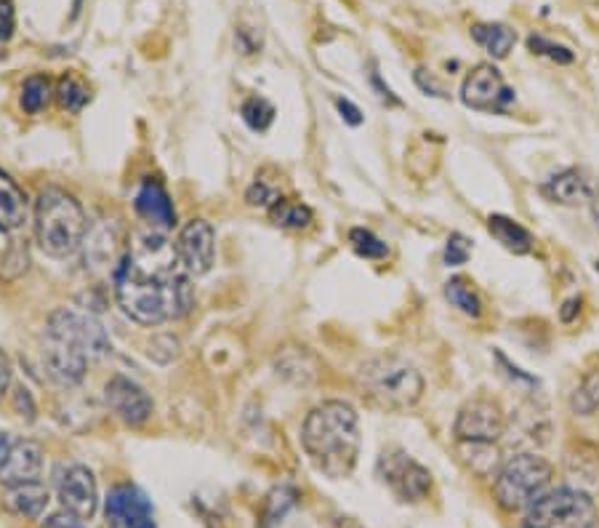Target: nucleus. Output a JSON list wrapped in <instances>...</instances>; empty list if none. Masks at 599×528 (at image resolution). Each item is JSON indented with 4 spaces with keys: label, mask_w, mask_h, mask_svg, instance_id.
I'll list each match as a JSON object with an SVG mask.
<instances>
[{
    "label": "nucleus",
    "mask_w": 599,
    "mask_h": 528,
    "mask_svg": "<svg viewBox=\"0 0 599 528\" xmlns=\"http://www.w3.org/2000/svg\"><path fill=\"white\" fill-rule=\"evenodd\" d=\"M115 297L123 313L139 326L184 318L195 307L190 275L176 260L171 240L161 232L133 235L115 269Z\"/></svg>",
    "instance_id": "nucleus-1"
},
{
    "label": "nucleus",
    "mask_w": 599,
    "mask_h": 528,
    "mask_svg": "<svg viewBox=\"0 0 599 528\" xmlns=\"http://www.w3.org/2000/svg\"><path fill=\"white\" fill-rule=\"evenodd\" d=\"M110 348L102 323L80 310L62 307L51 313L43 331V363L49 377L62 387L80 385L88 366L102 361Z\"/></svg>",
    "instance_id": "nucleus-2"
},
{
    "label": "nucleus",
    "mask_w": 599,
    "mask_h": 528,
    "mask_svg": "<svg viewBox=\"0 0 599 528\" xmlns=\"http://www.w3.org/2000/svg\"><path fill=\"white\" fill-rule=\"evenodd\" d=\"M302 445L309 460L328 478H349L360 456V419L344 401H326L309 411L302 430Z\"/></svg>",
    "instance_id": "nucleus-3"
},
{
    "label": "nucleus",
    "mask_w": 599,
    "mask_h": 528,
    "mask_svg": "<svg viewBox=\"0 0 599 528\" xmlns=\"http://www.w3.org/2000/svg\"><path fill=\"white\" fill-rule=\"evenodd\" d=\"M355 387L368 406L403 414L424 395V377L403 357L379 355L357 368Z\"/></svg>",
    "instance_id": "nucleus-4"
},
{
    "label": "nucleus",
    "mask_w": 599,
    "mask_h": 528,
    "mask_svg": "<svg viewBox=\"0 0 599 528\" xmlns=\"http://www.w3.org/2000/svg\"><path fill=\"white\" fill-rule=\"evenodd\" d=\"M88 235V222L84 205L75 196L46 187L35 201V238L51 260H67L84 246Z\"/></svg>",
    "instance_id": "nucleus-5"
},
{
    "label": "nucleus",
    "mask_w": 599,
    "mask_h": 528,
    "mask_svg": "<svg viewBox=\"0 0 599 528\" xmlns=\"http://www.w3.org/2000/svg\"><path fill=\"white\" fill-rule=\"evenodd\" d=\"M555 467L536 454H517L507 462L496 475L493 494H496L498 507L507 513H520L527 510L538 496L544 494L546 486L551 483Z\"/></svg>",
    "instance_id": "nucleus-6"
},
{
    "label": "nucleus",
    "mask_w": 599,
    "mask_h": 528,
    "mask_svg": "<svg viewBox=\"0 0 599 528\" xmlns=\"http://www.w3.org/2000/svg\"><path fill=\"white\" fill-rule=\"evenodd\" d=\"M597 504L581 489H557L527 507L522 528H595Z\"/></svg>",
    "instance_id": "nucleus-7"
},
{
    "label": "nucleus",
    "mask_w": 599,
    "mask_h": 528,
    "mask_svg": "<svg viewBox=\"0 0 599 528\" xmlns=\"http://www.w3.org/2000/svg\"><path fill=\"white\" fill-rule=\"evenodd\" d=\"M514 88L504 80L501 70L493 67V64H477V67L463 78L461 102L467 104L469 110L490 115H507L509 108L514 104Z\"/></svg>",
    "instance_id": "nucleus-8"
},
{
    "label": "nucleus",
    "mask_w": 599,
    "mask_h": 528,
    "mask_svg": "<svg viewBox=\"0 0 599 528\" xmlns=\"http://www.w3.org/2000/svg\"><path fill=\"white\" fill-rule=\"evenodd\" d=\"M379 475L390 486L392 494L403 499V502H421L432 491L429 469L421 467L413 456L399 449H390L381 454Z\"/></svg>",
    "instance_id": "nucleus-9"
},
{
    "label": "nucleus",
    "mask_w": 599,
    "mask_h": 528,
    "mask_svg": "<svg viewBox=\"0 0 599 528\" xmlns=\"http://www.w3.org/2000/svg\"><path fill=\"white\" fill-rule=\"evenodd\" d=\"M176 260L190 278L211 273L216 262V232L205 219H192L181 227L174 243Z\"/></svg>",
    "instance_id": "nucleus-10"
},
{
    "label": "nucleus",
    "mask_w": 599,
    "mask_h": 528,
    "mask_svg": "<svg viewBox=\"0 0 599 528\" xmlns=\"http://www.w3.org/2000/svg\"><path fill=\"white\" fill-rule=\"evenodd\" d=\"M504 430H507V419L493 401L474 398L458 411L456 438L461 443H493L504 436Z\"/></svg>",
    "instance_id": "nucleus-11"
},
{
    "label": "nucleus",
    "mask_w": 599,
    "mask_h": 528,
    "mask_svg": "<svg viewBox=\"0 0 599 528\" xmlns=\"http://www.w3.org/2000/svg\"><path fill=\"white\" fill-rule=\"evenodd\" d=\"M104 515L107 528H157L152 502L133 483H120L110 491Z\"/></svg>",
    "instance_id": "nucleus-12"
},
{
    "label": "nucleus",
    "mask_w": 599,
    "mask_h": 528,
    "mask_svg": "<svg viewBox=\"0 0 599 528\" xmlns=\"http://www.w3.org/2000/svg\"><path fill=\"white\" fill-rule=\"evenodd\" d=\"M59 502H62L64 513L78 515L80 520L93 518L99 507V491L91 469L84 465L64 469V475L59 478Z\"/></svg>",
    "instance_id": "nucleus-13"
},
{
    "label": "nucleus",
    "mask_w": 599,
    "mask_h": 528,
    "mask_svg": "<svg viewBox=\"0 0 599 528\" xmlns=\"http://www.w3.org/2000/svg\"><path fill=\"white\" fill-rule=\"evenodd\" d=\"M104 401H107V406L131 427H142L152 416V408H155L152 406V398L144 392V387H139L133 379L120 377V374L107 381V387H104Z\"/></svg>",
    "instance_id": "nucleus-14"
},
{
    "label": "nucleus",
    "mask_w": 599,
    "mask_h": 528,
    "mask_svg": "<svg viewBox=\"0 0 599 528\" xmlns=\"http://www.w3.org/2000/svg\"><path fill=\"white\" fill-rule=\"evenodd\" d=\"M133 209H137V214L142 216L146 225L157 227V230H171L176 225V209L171 203V196H168V190L163 187L161 179L146 176L142 187H139Z\"/></svg>",
    "instance_id": "nucleus-15"
},
{
    "label": "nucleus",
    "mask_w": 599,
    "mask_h": 528,
    "mask_svg": "<svg viewBox=\"0 0 599 528\" xmlns=\"http://www.w3.org/2000/svg\"><path fill=\"white\" fill-rule=\"evenodd\" d=\"M43 469V449L35 440H20L11 445L5 465L0 467V483L3 486H20L35 483Z\"/></svg>",
    "instance_id": "nucleus-16"
},
{
    "label": "nucleus",
    "mask_w": 599,
    "mask_h": 528,
    "mask_svg": "<svg viewBox=\"0 0 599 528\" xmlns=\"http://www.w3.org/2000/svg\"><path fill=\"white\" fill-rule=\"evenodd\" d=\"M541 192L551 203L560 205H584L597 198L595 185L578 168H565V172L549 176L541 185Z\"/></svg>",
    "instance_id": "nucleus-17"
},
{
    "label": "nucleus",
    "mask_w": 599,
    "mask_h": 528,
    "mask_svg": "<svg viewBox=\"0 0 599 528\" xmlns=\"http://www.w3.org/2000/svg\"><path fill=\"white\" fill-rule=\"evenodd\" d=\"M27 219V198L22 187L0 168V230L16 232Z\"/></svg>",
    "instance_id": "nucleus-18"
},
{
    "label": "nucleus",
    "mask_w": 599,
    "mask_h": 528,
    "mask_svg": "<svg viewBox=\"0 0 599 528\" xmlns=\"http://www.w3.org/2000/svg\"><path fill=\"white\" fill-rule=\"evenodd\" d=\"M487 232L498 240L507 251H512L517 256H525L533 251V232L527 227H522L520 222L512 219V216L504 214H490L487 216Z\"/></svg>",
    "instance_id": "nucleus-19"
},
{
    "label": "nucleus",
    "mask_w": 599,
    "mask_h": 528,
    "mask_svg": "<svg viewBox=\"0 0 599 528\" xmlns=\"http://www.w3.org/2000/svg\"><path fill=\"white\" fill-rule=\"evenodd\" d=\"M3 502L20 518H40L43 510L49 507V489L43 483H38V480L35 483L9 486Z\"/></svg>",
    "instance_id": "nucleus-20"
},
{
    "label": "nucleus",
    "mask_w": 599,
    "mask_h": 528,
    "mask_svg": "<svg viewBox=\"0 0 599 528\" xmlns=\"http://www.w3.org/2000/svg\"><path fill=\"white\" fill-rule=\"evenodd\" d=\"M472 38L493 59H507L517 43L514 29L501 25V22H477V25H472Z\"/></svg>",
    "instance_id": "nucleus-21"
},
{
    "label": "nucleus",
    "mask_w": 599,
    "mask_h": 528,
    "mask_svg": "<svg viewBox=\"0 0 599 528\" xmlns=\"http://www.w3.org/2000/svg\"><path fill=\"white\" fill-rule=\"evenodd\" d=\"M269 219L278 227H285V230H304V227L313 225L315 214L309 205L298 201H288V198H278L272 205H269Z\"/></svg>",
    "instance_id": "nucleus-22"
},
{
    "label": "nucleus",
    "mask_w": 599,
    "mask_h": 528,
    "mask_svg": "<svg viewBox=\"0 0 599 528\" xmlns=\"http://www.w3.org/2000/svg\"><path fill=\"white\" fill-rule=\"evenodd\" d=\"M54 97L62 110H67V113H80V110L88 104V99H91V91H88V86L78 78V75L67 73L56 80Z\"/></svg>",
    "instance_id": "nucleus-23"
},
{
    "label": "nucleus",
    "mask_w": 599,
    "mask_h": 528,
    "mask_svg": "<svg viewBox=\"0 0 599 528\" xmlns=\"http://www.w3.org/2000/svg\"><path fill=\"white\" fill-rule=\"evenodd\" d=\"M445 299H448L454 307L461 310L469 318H480L483 315V299L474 291V286L467 278H450L445 284Z\"/></svg>",
    "instance_id": "nucleus-24"
},
{
    "label": "nucleus",
    "mask_w": 599,
    "mask_h": 528,
    "mask_svg": "<svg viewBox=\"0 0 599 528\" xmlns=\"http://www.w3.org/2000/svg\"><path fill=\"white\" fill-rule=\"evenodd\" d=\"M51 93H54V88H51L49 75H29L25 86H22V97H20L22 110H25L27 115H38L40 110L49 104Z\"/></svg>",
    "instance_id": "nucleus-25"
},
{
    "label": "nucleus",
    "mask_w": 599,
    "mask_h": 528,
    "mask_svg": "<svg viewBox=\"0 0 599 528\" xmlns=\"http://www.w3.org/2000/svg\"><path fill=\"white\" fill-rule=\"evenodd\" d=\"M349 243L352 249H355V254L362 256V260L379 262L390 256V246H386L379 235L366 230V227H355V230L349 232Z\"/></svg>",
    "instance_id": "nucleus-26"
},
{
    "label": "nucleus",
    "mask_w": 599,
    "mask_h": 528,
    "mask_svg": "<svg viewBox=\"0 0 599 528\" xmlns=\"http://www.w3.org/2000/svg\"><path fill=\"white\" fill-rule=\"evenodd\" d=\"M240 115H243L245 126H248L251 131L262 134L272 126L275 108L264 97H251V99H245L243 108H240Z\"/></svg>",
    "instance_id": "nucleus-27"
},
{
    "label": "nucleus",
    "mask_w": 599,
    "mask_h": 528,
    "mask_svg": "<svg viewBox=\"0 0 599 528\" xmlns=\"http://www.w3.org/2000/svg\"><path fill=\"white\" fill-rule=\"evenodd\" d=\"M571 408L581 416L595 414L599 408V374H589V377L575 387L571 398Z\"/></svg>",
    "instance_id": "nucleus-28"
},
{
    "label": "nucleus",
    "mask_w": 599,
    "mask_h": 528,
    "mask_svg": "<svg viewBox=\"0 0 599 528\" xmlns=\"http://www.w3.org/2000/svg\"><path fill=\"white\" fill-rule=\"evenodd\" d=\"M527 49H531L533 54L551 59V62H557V64H573V59H575L571 49H565V46L544 38V35H531V38H527Z\"/></svg>",
    "instance_id": "nucleus-29"
},
{
    "label": "nucleus",
    "mask_w": 599,
    "mask_h": 528,
    "mask_svg": "<svg viewBox=\"0 0 599 528\" xmlns=\"http://www.w3.org/2000/svg\"><path fill=\"white\" fill-rule=\"evenodd\" d=\"M469 256H472V243H469L461 232L450 235L448 246H445V262H448L450 267H458V264H467Z\"/></svg>",
    "instance_id": "nucleus-30"
},
{
    "label": "nucleus",
    "mask_w": 599,
    "mask_h": 528,
    "mask_svg": "<svg viewBox=\"0 0 599 528\" xmlns=\"http://www.w3.org/2000/svg\"><path fill=\"white\" fill-rule=\"evenodd\" d=\"M278 198H280L278 190H275V187H269L264 179H258V176H256L254 185L248 187V192H245V201H248L251 205H264V209H269V205L278 201Z\"/></svg>",
    "instance_id": "nucleus-31"
},
{
    "label": "nucleus",
    "mask_w": 599,
    "mask_h": 528,
    "mask_svg": "<svg viewBox=\"0 0 599 528\" xmlns=\"http://www.w3.org/2000/svg\"><path fill=\"white\" fill-rule=\"evenodd\" d=\"M16 29L14 0H0V43H9Z\"/></svg>",
    "instance_id": "nucleus-32"
},
{
    "label": "nucleus",
    "mask_w": 599,
    "mask_h": 528,
    "mask_svg": "<svg viewBox=\"0 0 599 528\" xmlns=\"http://www.w3.org/2000/svg\"><path fill=\"white\" fill-rule=\"evenodd\" d=\"M336 110H339V113H342V117H344L346 123H349V126H360V123H362L360 108H357V104H352L349 99L339 97L336 99Z\"/></svg>",
    "instance_id": "nucleus-33"
},
{
    "label": "nucleus",
    "mask_w": 599,
    "mask_h": 528,
    "mask_svg": "<svg viewBox=\"0 0 599 528\" xmlns=\"http://www.w3.org/2000/svg\"><path fill=\"white\" fill-rule=\"evenodd\" d=\"M496 361H498V366H501V368H507V374H509V377H512V379H517V381H520V385H527V387H536V385H538V379L527 377V374H522V372H520V368H517V366H512V363H509V361H507V357H504V352H496Z\"/></svg>",
    "instance_id": "nucleus-34"
},
{
    "label": "nucleus",
    "mask_w": 599,
    "mask_h": 528,
    "mask_svg": "<svg viewBox=\"0 0 599 528\" xmlns=\"http://www.w3.org/2000/svg\"><path fill=\"white\" fill-rule=\"evenodd\" d=\"M43 528H86V526L78 515L62 513V515H51V518L43 524Z\"/></svg>",
    "instance_id": "nucleus-35"
},
{
    "label": "nucleus",
    "mask_w": 599,
    "mask_h": 528,
    "mask_svg": "<svg viewBox=\"0 0 599 528\" xmlns=\"http://www.w3.org/2000/svg\"><path fill=\"white\" fill-rule=\"evenodd\" d=\"M416 84H419L421 88H424L426 93H432V97H439V99L448 97V93H445V88H443V86L434 84L432 75H429V80H426V70H416Z\"/></svg>",
    "instance_id": "nucleus-36"
},
{
    "label": "nucleus",
    "mask_w": 599,
    "mask_h": 528,
    "mask_svg": "<svg viewBox=\"0 0 599 528\" xmlns=\"http://www.w3.org/2000/svg\"><path fill=\"white\" fill-rule=\"evenodd\" d=\"M578 313H581V299L578 297L568 299V302L560 307V320L562 323H573L575 315H578Z\"/></svg>",
    "instance_id": "nucleus-37"
},
{
    "label": "nucleus",
    "mask_w": 599,
    "mask_h": 528,
    "mask_svg": "<svg viewBox=\"0 0 599 528\" xmlns=\"http://www.w3.org/2000/svg\"><path fill=\"white\" fill-rule=\"evenodd\" d=\"M9 385H11V363L9 357L3 355V350H0V398L5 395Z\"/></svg>",
    "instance_id": "nucleus-38"
},
{
    "label": "nucleus",
    "mask_w": 599,
    "mask_h": 528,
    "mask_svg": "<svg viewBox=\"0 0 599 528\" xmlns=\"http://www.w3.org/2000/svg\"><path fill=\"white\" fill-rule=\"evenodd\" d=\"M371 84H373V88H375V91H379V97H381V99H384V102H390V104H399V99L395 97V93H392V91H390V86H384V84H381L379 73H371Z\"/></svg>",
    "instance_id": "nucleus-39"
},
{
    "label": "nucleus",
    "mask_w": 599,
    "mask_h": 528,
    "mask_svg": "<svg viewBox=\"0 0 599 528\" xmlns=\"http://www.w3.org/2000/svg\"><path fill=\"white\" fill-rule=\"evenodd\" d=\"M25 406L29 408V414H35V406H33V398H29V392L20 390V392H16V408L22 411V416H25Z\"/></svg>",
    "instance_id": "nucleus-40"
},
{
    "label": "nucleus",
    "mask_w": 599,
    "mask_h": 528,
    "mask_svg": "<svg viewBox=\"0 0 599 528\" xmlns=\"http://www.w3.org/2000/svg\"><path fill=\"white\" fill-rule=\"evenodd\" d=\"M9 451H11V443H9V438L3 436V432H0V467L5 465V456H9Z\"/></svg>",
    "instance_id": "nucleus-41"
},
{
    "label": "nucleus",
    "mask_w": 599,
    "mask_h": 528,
    "mask_svg": "<svg viewBox=\"0 0 599 528\" xmlns=\"http://www.w3.org/2000/svg\"><path fill=\"white\" fill-rule=\"evenodd\" d=\"M591 214H595V222H597V227H599V196L595 198V201H591Z\"/></svg>",
    "instance_id": "nucleus-42"
},
{
    "label": "nucleus",
    "mask_w": 599,
    "mask_h": 528,
    "mask_svg": "<svg viewBox=\"0 0 599 528\" xmlns=\"http://www.w3.org/2000/svg\"><path fill=\"white\" fill-rule=\"evenodd\" d=\"M597 273H599V260H597Z\"/></svg>",
    "instance_id": "nucleus-43"
}]
</instances>
